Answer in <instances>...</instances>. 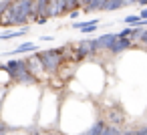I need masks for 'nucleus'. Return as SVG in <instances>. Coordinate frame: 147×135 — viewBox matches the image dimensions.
<instances>
[{
  "label": "nucleus",
  "instance_id": "nucleus-1",
  "mask_svg": "<svg viewBox=\"0 0 147 135\" xmlns=\"http://www.w3.org/2000/svg\"><path fill=\"white\" fill-rule=\"evenodd\" d=\"M34 6H36V0H12L10 8L2 14V24L4 26L26 24L30 16L34 18Z\"/></svg>",
  "mask_w": 147,
  "mask_h": 135
},
{
  "label": "nucleus",
  "instance_id": "nucleus-2",
  "mask_svg": "<svg viewBox=\"0 0 147 135\" xmlns=\"http://www.w3.org/2000/svg\"><path fill=\"white\" fill-rule=\"evenodd\" d=\"M2 69H4V71L14 79V83L20 85V87L38 85V79H36V75L30 73L26 59H10V61H6V63L2 65Z\"/></svg>",
  "mask_w": 147,
  "mask_h": 135
},
{
  "label": "nucleus",
  "instance_id": "nucleus-3",
  "mask_svg": "<svg viewBox=\"0 0 147 135\" xmlns=\"http://www.w3.org/2000/svg\"><path fill=\"white\" fill-rule=\"evenodd\" d=\"M65 51L63 49H49V51H40L38 53V59L42 63V69L45 73H57L65 61Z\"/></svg>",
  "mask_w": 147,
  "mask_h": 135
},
{
  "label": "nucleus",
  "instance_id": "nucleus-4",
  "mask_svg": "<svg viewBox=\"0 0 147 135\" xmlns=\"http://www.w3.org/2000/svg\"><path fill=\"white\" fill-rule=\"evenodd\" d=\"M119 32H107V34H101V36H97V38H91V45H93V49H95V53H99V51H109L111 53V49L119 43Z\"/></svg>",
  "mask_w": 147,
  "mask_h": 135
},
{
  "label": "nucleus",
  "instance_id": "nucleus-5",
  "mask_svg": "<svg viewBox=\"0 0 147 135\" xmlns=\"http://www.w3.org/2000/svg\"><path fill=\"white\" fill-rule=\"evenodd\" d=\"M71 26L81 30V32H85V34H91V32H95L99 28V18H91V20H85V22H73Z\"/></svg>",
  "mask_w": 147,
  "mask_h": 135
},
{
  "label": "nucleus",
  "instance_id": "nucleus-6",
  "mask_svg": "<svg viewBox=\"0 0 147 135\" xmlns=\"http://www.w3.org/2000/svg\"><path fill=\"white\" fill-rule=\"evenodd\" d=\"M105 129H107V121L105 119H97L87 131H83L85 135H103L105 133Z\"/></svg>",
  "mask_w": 147,
  "mask_h": 135
},
{
  "label": "nucleus",
  "instance_id": "nucleus-7",
  "mask_svg": "<svg viewBox=\"0 0 147 135\" xmlns=\"http://www.w3.org/2000/svg\"><path fill=\"white\" fill-rule=\"evenodd\" d=\"M26 32H28V28H26V26H22V28H14V30H4L2 34H0V38H2V41H10V38L24 36Z\"/></svg>",
  "mask_w": 147,
  "mask_h": 135
},
{
  "label": "nucleus",
  "instance_id": "nucleus-8",
  "mask_svg": "<svg viewBox=\"0 0 147 135\" xmlns=\"http://www.w3.org/2000/svg\"><path fill=\"white\" fill-rule=\"evenodd\" d=\"M133 47V41L131 38H119V43L111 49V55H121L123 51H127V49H131Z\"/></svg>",
  "mask_w": 147,
  "mask_h": 135
},
{
  "label": "nucleus",
  "instance_id": "nucleus-9",
  "mask_svg": "<svg viewBox=\"0 0 147 135\" xmlns=\"http://www.w3.org/2000/svg\"><path fill=\"white\" fill-rule=\"evenodd\" d=\"M36 49H38V47H36L34 43H22V45L14 47V51L4 53V55H22V53H32V51H36Z\"/></svg>",
  "mask_w": 147,
  "mask_h": 135
},
{
  "label": "nucleus",
  "instance_id": "nucleus-10",
  "mask_svg": "<svg viewBox=\"0 0 147 135\" xmlns=\"http://www.w3.org/2000/svg\"><path fill=\"white\" fill-rule=\"evenodd\" d=\"M129 2H127V0H107V2H105V12H113V10H121L123 6H127Z\"/></svg>",
  "mask_w": 147,
  "mask_h": 135
},
{
  "label": "nucleus",
  "instance_id": "nucleus-11",
  "mask_svg": "<svg viewBox=\"0 0 147 135\" xmlns=\"http://www.w3.org/2000/svg\"><path fill=\"white\" fill-rule=\"evenodd\" d=\"M105 2H107V0H93V2L85 8V12H97V10H103V8H105Z\"/></svg>",
  "mask_w": 147,
  "mask_h": 135
},
{
  "label": "nucleus",
  "instance_id": "nucleus-12",
  "mask_svg": "<svg viewBox=\"0 0 147 135\" xmlns=\"http://www.w3.org/2000/svg\"><path fill=\"white\" fill-rule=\"evenodd\" d=\"M123 22H125L127 26H135V28H137L139 22H141V16H139V14H127V16L123 18Z\"/></svg>",
  "mask_w": 147,
  "mask_h": 135
},
{
  "label": "nucleus",
  "instance_id": "nucleus-13",
  "mask_svg": "<svg viewBox=\"0 0 147 135\" xmlns=\"http://www.w3.org/2000/svg\"><path fill=\"white\" fill-rule=\"evenodd\" d=\"M75 6H81L79 0H65V10H71L73 12V10H77Z\"/></svg>",
  "mask_w": 147,
  "mask_h": 135
},
{
  "label": "nucleus",
  "instance_id": "nucleus-14",
  "mask_svg": "<svg viewBox=\"0 0 147 135\" xmlns=\"http://www.w3.org/2000/svg\"><path fill=\"white\" fill-rule=\"evenodd\" d=\"M103 135H121V131H119L117 125H107V129H105Z\"/></svg>",
  "mask_w": 147,
  "mask_h": 135
},
{
  "label": "nucleus",
  "instance_id": "nucleus-15",
  "mask_svg": "<svg viewBox=\"0 0 147 135\" xmlns=\"http://www.w3.org/2000/svg\"><path fill=\"white\" fill-rule=\"evenodd\" d=\"M28 135H51V133H47V131H38V129H32V131H28Z\"/></svg>",
  "mask_w": 147,
  "mask_h": 135
},
{
  "label": "nucleus",
  "instance_id": "nucleus-16",
  "mask_svg": "<svg viewBox=\"0 0 147 135\" xmlns=\"http://www.w3.org/2000/svg\"><path fill=\"white\" fill-rule=\"evenodd\" d=\"M53 38H55V36H51V34H45V36H40V41H42V43H51Z\"/></svg>",
  "mask_w": 147,
  "mask_h": 135
},
{
  "label": "nucleus",
  "instance_id": "nucleus-17",
  "mask_svg": "<svg viewBox=\"0 0 147 135\" xmlns=\"http://www.w3.org/2000/svg\"><path fill=\"white\" fill-rule=\"evenodd\" d=\"M34 20H36L38 24H47V20H49V18H47V16H40V18H34Z\"/></svg>",
  "mask_w": 147,
  "mask_h": 135
},
{
  "label": "nucleus",
  "instance_id": "nucleus-18",
  "mask_svg": "<svg viewBox=\"0 0 147 135\" xmlns=\"http://www.w3.org/2000/svg\"><path fill=\"white\" fill-rule=\"evenodd\" d=\"M79 14H81L79 10H73V12H69V16H71V18H79Z\"/></svg>",
  "mask_w": 147,
  "mask_h": 135
},
{
  "label": "nucleus",
  "instance_id": "nucleus-19",
  "mask_svg": "<svg viewBox=\"0 0 147 135\" xmlns=\"http://www.w3.org/2000/svg\"><path fill=\"white\" fill-rule=\"evenodd\" d=\"M139 16H141V18H143V20H147V8H143V10H141V12H139Z\"/></svg>",
  "mask_w": 147,
  "mask_h": 135
},
{
  "label": "nucleus",
  "instance_id": "nucleus-20",
  "mask_svg": "<svg viewBox=\"0 0 147 135\" xmlns=\"http://www.w3.org/2000/svg\"><path fill=\"white\" fill-rule=\"evenodd\" d=\"M123 135H137V129H127Z\"/></svg>",
  "mask_w": 147,
  "mask_h": 135
},
{
  "label": "nucleus",
  "instance_id": "nucleus-21",
  "mask_svg": "<svg viewBox=\"0 0 147 135\" xmlns=\"http://www.w3.org/2000/svg\"><path fill=\"white\" fill-rule=\"evenodd\" d=\"M91 2H93V0H79V4H81V6H89Z\"/></svg>",
  "mask_w": 147,
  "mask_h": 135
},
{
  "label": "nucleus",
  "instance_id": "nucleus-22",
  "mask_svg": "<svg viewBox=\"0 0 147 135\" xmlns=\"http://www.w3.org/2000/svg\"><path fill=\"white\" fill-rule=\"evenodd\" d=\"M127 2H129V4H137V2H139V0H127Z\"/></svg>",
  "mask_w": 147,
  "mask_h": 135
},
{
  "label": "nucleus",
  "instance_id": "nucleus-23",
  "mask_svg": "<svg viewBox=\"0 0 147 135\" xmlns=\"http://www.w3.org/2000/svg\"><path fill=\"white\" fill-rule=\"evenodd\" d=\"M61 135H65V133H61Z\"/></svg>",
  "mask_w": 147,
  "mask_h": 135
}]
</instances>
